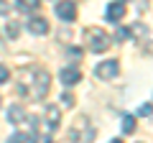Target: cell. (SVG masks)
<instances>
[{
  "mask_svg": "<svg viewBox=\"0 0 153 143\" xmlns=\"http://www.w3.org/2000/svg\"><path fill=\"white\" fill-rule=\"evenodd\" d=\"M84 39H87L89 51H94V54H102V51H107V46H110V36L102 31V28H87V31H84Z\"/></svg>",
  "mask_w": 153,
  "mask_h": 143,
  "instance_id": "1",
  "label": "cell"
},
{
  "mask_svg": "<svg viewBox=\"0 0 153 143\" xmlns=\"http://www.w3.org/2000/svg\"><path fill=\"white\" fill-rule=\"evenodd\" d=\"M117 72H120V61H117V59H105L102 64H97L94 74H97L100 79H115V77H117Z\"/></svg>",
  "mask_w": 153,
  "mask_h": 143,
  "instance_id": "2",
  "label": "cell"
},
{
  "mask_svg": "<svg viewBox=\"0 0 153 143\" xmlns=\"http://www.w3.org/2000/svg\"><path fill=\"white\" fill-rule=\"evenodd\" d=\"M49 84H51L49 74H46V72H36V77H33V89H31V95H33L36 100L46 97V95H49Z\"/></svg>",
  "mask_w": 153,
  "mask_h": 143,
  "instance_id": "3",
  "label": "cell"
},
{
  "mask_svg": "<svg viewBox=\"0 0 153 143\" xmlns=\"http://www.w3.org/2000/svg\"><path fill=\"white\" fill-rule=\"evenodd\" d=\"M56 16H59L61 21L71 23L76 18V5L71 3V0H61V3H56Z\"/></svg>",
  "mask_w": 153,
  "mask_h": 143,
  "instance_id": "4",
  "label": "cell"
},
{
  "mask_svg": "<svg viewBox=\"0 0 153 143\" xmlns=\"http://www.w3.org/2000/svg\"><path fill=\"white\" fill-rule=\"evenodd\" d=\"M105 18H107L110 23H117L120 18H125V3H110L107 5V10H105Z\"/></svg>",
  "mask_w": 153,
  "mask_h": 143,
  "instance_id": "5",
  "label": "cell"
},
{
  "mask_svg": "<svg viewBox=\"0 0 153 143\" xmlns=\"http://www.w3.org/2000/svg\"><path fill=\"white\" fill-rule=\"evenodd\" d=\"M28 31H31L33 36H44V33H49V23H46V18H41V16L28 18Z\"/></svg>",
  "mask_w": 153,
  "mask_h": 143,
  "instance_id": "6",
  "label": "cell"
},
{
  "mask_svg": "<svg viewBox=\"0 0 153 143\" xmlns=\"http://www.w3.org/2000/svg\"><path fill=\"white\" fill-rule=\"evenodd\" d=\"M61 82L66 84V87H71V84H76L79 79H82V74H79V69H74V66H66V69H61Z\"/></svg>",
  "mask_w": 153,
  "mask_h": 143,
  "instance_id": "7",
  "label": "cell"
},
{
  "mask_svg": "<svg viewBox=\"0 0 153 143\" xmlns=\"http://www.w3.org/2000/svg\"><path fill=\"white\" fill-rule=\"evenodd\" d=\"M46 120H49V128H51V130L59 128L61 115H59V107H56V105H49V107H46Z\"/></svg>",
  "mask_w": 153,
  "mask_h": 143,
  "instance_id": "8",
  "label": "cell"
},
{
  "mask_svg": "<svg viewBox=\"0 0 153 143\" xmlns=\"http://www.w3.org/2000/svg\"><path fill=\"white\" fill-rule=\"evenodd\" d=\"M23 118H26V112H23L21 105H13L10 110H8V123H21Z\"/></svg>",
  "mask_w": 153,
  "mask_h": 143,
  "instance_id": "9",
  "label": "cell"
},
{
  "mask_svg": "<svg viewBox=\"0 0 153 143\" xmlns=\"http://www.w3.org/2000/svg\"><path fill=\"white\" fill-rule=\"evenodd\" d=\"M120 125H123V133L130 136V133L135 130V118H133V115H123V123H120Z\"/></svg>",
  "mask_w": 153,
  "mask_h": 143,
  "instance_id": "10",
  "label": "cell"
},
{
  "mask_svg": "<svg viewBox=\"0 0 153 143\" xmlns=\"http://www.w3.org/2000/svg\"><path fill=\"white\" fill-rule=\"evenodd\" d=\"M38 3H41V0H16L18 10H36Z\"/></svg>",
  "mask_w": 153,
  "mask_h": 143,
  "instance_id": "11",
  "label": "cell"
},
{
  "mask_svg": "<svg viewBox=\"0 0 153 143\" xmlns=\"http://www.w3.org/2000/svg\"><path fill=\"white\" fill-rule=\"evenodd\" d=\"M5 33H8V39H16L18 33H21V23H18V21H10V23H8V28H5Z\"/></svg>",
  "mask_w": 153,
  "mask_h": 143,
  "instance_id": "12",
  "label": "cell"
},
{
  "mask_svg": "<svg viewBox=\"0 0 153 143\" xmlns=\"http://www.w3.org/2000/svg\"><path fill=\"white\" fill-rule=\"evenodd\" d=\"M26 141H28V136H26V133H13V136L8 138L5 143H26Z\"/></svg>",
  "mask_w": 153,
  "mask_h": 143,
  "instance_id": "13",
  "label": "cell"
},
{
  "mask_svg": "<svg viewBox=\"0 0 153 143\" xmlns=\"http://www.w3.org/2000/svg\"><path fill=\"white\" fill-rule=\"evenodd\" d=\"M115 39L120 41V44H123V41H128V39H130V28H117V33H115Z\"/></svg>",
  "mask_w": 153,
  "mask_h": 143,
  "instance_id": "14",
  "label": "cell"
},
{
  "mask_svg": "<svg viewBox=\"0 0 153 143\" xmlns=\"http://www.w3.org/2000/svg\"><path fill=\"white\" fill-rule=\"evenodd\" d=\"M33 143H51V138L49 136H41V133L36 130V133H33Z\"/></svg>",
  "mask_w": 153,
  "mask_h": 143,
  "instance_id": "15",
  "label": "cell"
},
{
  "mask_svg": "<svg viewBox=\"0 0 153 143\" xmlns=\"http://www.w3.org/2000/svg\"><path fill=\"white\" fill-rule=\"evenodd\" d=\"M8 77H10L8 66H3V64H0V84H5V82H8Z\"/></svg>",
  "mask_w": 153,
  "mask_h": 143,
  "instance_id": "16",
  "label": "cell"
},
{
  "mask_svg": "<svg viewBox=\"0 0 153 143\" xmlns=\"http://www.w3.org/2000/svg\"><path fill=\"white\" fill-rule=\"evenodd\" d=\"M138 112H140L143 118H151V102H146V105H140V110H138Z\"/></svg>",
  "mask_w": 153,
  "mask_h": 143,
  "instance_id": "17",
  "label": "cell"
},
{
  "mask_svg": "<svg viewBox=\"0 0 153 143\" xmlns=\"http://www.w3.org/2000/svg\"><path fill=\"white\" fill-rule=\"evenodd\" d=\"M0 13H3V16H8V13H10V5H8L5 0H0Z\"/></svg>",
  "mask_w": 153,
  "mask_h": 143,
  "instance_id": "18",
  "label": "cell"
},
{
  "mask_svg": "<svg viewBox=\"0 0 153 143\" xmlns=\"http://www.w3.org/2000/svg\"><path fill=\"white\" fill-rule=\"evenodd\" d=\"M61 100H64V107H71V105H74V97H71V95H64Z\"/></svg>",
  "mask_w": 153,
  "mask_h": 143,
  "instance_id": "19",
  "label": "cell"
},
{
  "mask_svg": "<svg viewBox=\"0 0 153 143\" xmlns=\"http://www.w3.org/2000/svg\"><path fill=\"white\" fill-rule=\"evenodd\" d=\"M110 143H123V141H117V138H115V141H110Z\"/></svg>",
  "mask_w": 153,
  "mask_h": 143,
  "instance_id": "20",
  "label": "cell"
},
{
  "mask_svg": "<svg viewBox=\"0 0 153 143\" xmlns=\"http://www.w3.org/2000/svg\"><path fill=\"white\" fill-rule=\"evenodd\" d=\"M123 3H125V0H123Z\"/></svg>",
  "mask_w": 153,
  "mask_h": 143,
  "instance_id": "21",
  "label": "cell"
}]
</instances>
